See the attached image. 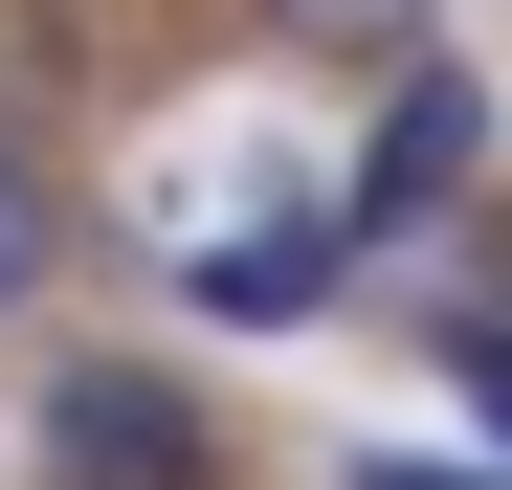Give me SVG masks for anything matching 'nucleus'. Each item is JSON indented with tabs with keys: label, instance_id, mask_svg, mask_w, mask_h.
<instances>
[{
	"label": "nucleus",
	"instance_id": "f257e3e1",
	"mask_svg": "<svg viewBox=\"0 0 512 490\" xmlns=\"http://www.w3.org/2000/svg\"><path fill=\"white\" fill-rule=\"evenodd\" d=\"M468 179H490V67L423 45V67H379V156L334 179V245H357V268H379V245H446Z\"/></svg>",
	"mask_w": 512,
	"mask_h": 490
},
{
	"label": "nucleus",
	"instance_id": "7ed1b4c3",
	"mask_svg": "<svg viewBox=\"0 0 512 490\" xmlns=\"http://www.w3.org/2000/svg\"><path fill=\"white\" fill-rule=\"evenodd\" d=\"M379 268L334 245V201H245L223 245H179V312H223V335H312V312H357Z\"/></svg>",
	"mask_w": 512,
	"mask_h": 490
},
{
	"label": "nucleus",
	"instance_id": "20e7f679",
	"mask_svg": "<svg viewBox=\"0 0 512 490\" xmlns=\"http://www.w3.org/2000/svg\"><path fill=\"white\" fill-rule=\"evenodd\" d=\"M245 23H268L290 67H423V45H446V0H245Z\"/></svg>",
	"mask_w": 512,
	"mask_h": 490
},
{
	"label": "nucleus",
	"instance_id": "f03ea898",
	"mask_svg": "<svg viewBox=\"0 0 512 490\" xmlns=\"http://www.w3.org/2000/svg\"><path fill=\"white\" fill-rule=\"evenodd\" d=\"M45 490H223V401L156 357H67L45 379Z\"/></svg>",
	"mask_w": 512,
	"mask_h": 490
},
{
	"label": "nucleus",
	"instance_id": "423d86ee",
	"mask_svg": "<svg viewBox=\"0 0 512 490\" xmlns=\"http://www.w3.org/2000/svg\"><path fill=\"white\" fill-rule=\"evenodd\" d=\"M357 490H490V446H379Z\"/></svg>",
	"mask_w": 512,
	"mask_h": 490
},
{
	"label": "nucleus",
	"instance_id": "39448f33",
	"mask_svg": "<svg viewBox=\"0 0 512 490\" xmlns=\"http://www.w3.org/2000/svg\"><path fill=\"white\" fill-rule=\"evenodd\" d=\"M67 268V179H45V134H0V312H23Z\"/></svg>",
	"mask_w": 512,
	"mask_h": 490
}]
</instances>
